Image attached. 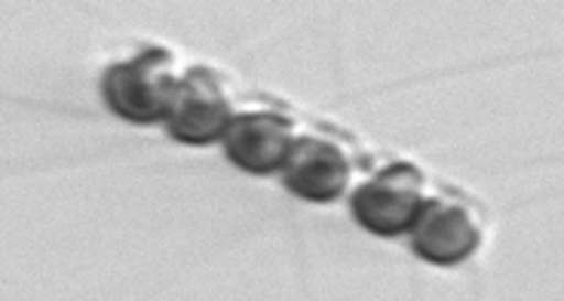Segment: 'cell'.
Here are the masks:
<instances>
[{
    "label": "cell",
    "mask_w": 564,
    "mask_h": 301,
    "mask_svg": "<svg viewBox=\"0 0 564 301\" xmlns=\"http://www.w3.org/2000/svg\"><path fill=\"white\" fill-rule=\"evenodd\" d=\"M182 74L163 46H148L132 58L113 62L101 77V99L113 115L135 127L166 123Z\"/></svg>",
    "instance_id": "cell-1"
},
{
    "label": "cell",
    "mask_w": 564,
    "mask_h": 301,
    "mask_svg": "<svg viewBox=\"0 0 564 301\" xmlns=\"http://www.w3.org/2000/svg\"><path fill=\"white\" fill-rule=\"evenodd\" d=\"M430 203V179L414 163H390L352 191L350 213L359 228L378 237H402Z\"/></svg>",
    "instance_id": "cell-2"
},
{
    "label": "cell",
    "mask_w": 564,
    "mask_h": 301,
    "mask_svg": "<svg viewBox=\"0 0 564 301\" xmlns=\"http://www.w3.org/2000/svg\"><path fill=\"white\" fill-rule=\"evenodd\" d=\"M234 101L227 96L225 84L209 68H187L178 80L172 99L166 132L182 144H215L227 136L234 123Z\"/></svg>",
    "instance_id": "cell-3"
},
{
    "label": "cell",
    "mask_w": 564,
    "mask_h": 301,
    "mask_svg": "<svg viewBox=\"0 0 564 301\" xmlns=\"http://www.w3.org/2000/svg\"><path fill=\"white\" fill-rule=\"evenodd\" d=\"M411 252L430 265L452 268L481 246V218L466 201L430 197L409 230Z\"/></svg>",
    "instance_id": "cell-4"
},
{
    "label": "cell",
    "mask_w": 564,
    "mask_h": 301,
    "mask_svg": "<svg viewBox=\"0 0 564 301\" xmlns=\"http://www.w3.org/2000/svg\"><path fill=\"white\" fill-rule=\"evenodd\" d=\"M282 185L307 203H335L350 187L352 160L332 136H297L292 154L280 170Z\"/></svg>",
    "instance_id": "cell-5"
},
{
    "label": "cell",
    "mask_w": 564,
    "mask_h": 301,
    "mask_svg": "<svg viewBox=\"0 0 564 301\" xmlns=\"http://www.w3.org/2000/svg\"><path fill=\"white\" fill-rule=\"evenodd\" d=\"M297 142V129L292 117L282 111H246L234 117V123L221 139L225 158L237 170L249 175H273L285 166Z\"/></svg>",
    "instance_id": "cell-6"
}]
</instances>
